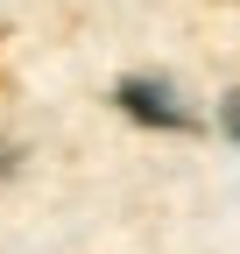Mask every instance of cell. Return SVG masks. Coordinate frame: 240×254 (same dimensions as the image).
I'll return each instance as SVG.
<instances>
[{"instance_id": "2", "label": "cell", "mask_w": 240, "mask_h": 254, "mask_svg": "<svg viewBox=\"0 0 240 254\" xmlns=\"http://www.w3.org/2000/svg\"><path fill=\"white\" fill-rule=\"evenodd\" d=\"M226 134L240 141V92H226Z\"/></svg>"}, {"instance_id": "1", "label": "cell", "mask_w": 240, "mask_h": 254, "mask_svg": "<svg viewBox=\"0 0 240 254\" xmlns=\"http://www.w3.org/2000/svg\"><path fill=\"white\" fill-rule=\"evenodd\" d=\"M113 106L127 113V120H141V127H163V134H191V113L177 106V92H170L163 78H120V85H113Z\"/></svg>"}]
</instances>
